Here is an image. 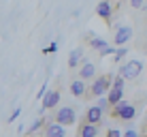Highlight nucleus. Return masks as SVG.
<instances>
[{
	"label": "nucleus",
	"instance_id": "nucleus-9",
	"mask_svg": "<svg viewBox=\"0 0 147 137\" xmlns=\"http://www.w3.org/2000/svg\"><path fill=\"white\" fill-rule=\"evenodd\" d=\"M88 88H90V86H85L83 79H75V82L70 84V94L77 96V99H85V94H88Z\"/></svg>",
	"mask_w": 147,
	"mask_h": 137
},
{
	"label": "nucleus",
	"instance_id": "nucleus-24",
	"mask_svg": "<svg viewBox=\"0 0 147 137\" xmlns=\"http://www.w3.org/2000/svg\"><path fill=\"white\" fill-rule=\"evenodd\" d=\"M17 116H19V109H13V114L9 116V120H7V122H15V120H17Z\"/></svg>",
	"mask_w": 147,
	"mask_h": 137
},
{
	"label": "nucleus",
	"instance_id": "nucleus-23",
	"mask_svg": "<svg viewBox=\"0 0 147 137\" xmlns=\"http://www.w3.org/2000/svg\"><path fill=\"white\" fill-rule=\"evenodd\" d=\"M107 137H124V135H121L117 129H109L107 131Z\"/></svg>",
	"mask_w": 147,
	"mask_h": 137
},
{
	"label": "nucleus",
	"instance_id": "nucleus-17",
	"mask_svg": "<svg viewBox=\"0 0 147 137\" xmlns=\"http://www.w3.org/2000/svg\"><path fill=\"white\" fill-rule=\"evenodd\" d=\"M88 45H90L92 49H96V52H100V49H105L109 43H107V41H102V39H98V37H92V39L88 41Z\"/></svg>",
	"mask_w": 147,
	"mask_h": 137
},
{
	"label": "nucleus",
	"instance_id": "nucleus-27",
	"mask_svg": "<svg viewBox=\"0 0 147 137\" xmlns=\"http://www.w3.org/2000/svg\"><path fill=\"white\" fill-rule=\"evenodd\" d=\"M145 26H147V22H145Z\"/></svg>",
	"mask_w": 147,
	"mask_h": 137
},
{
	"label": "nucleus",
	"instance_id": "nucleus-1",
	"mask_svg": "<svg viewBox=\"0 0 147 137\" xmlns=\"http://www.w3.org/2000/svg\"><path fill=\"white\" fill-rule=\"evenodd\" d=\"M113 82H115L113 73H102V75H98V77H94L92 86L88 88L85 99H100V96L109 94V90L113 88Z\"/></svg>",
	"mask_w": 147,
	"mask_h": 137
},
{
	"label": "nucleus",
	"instance_id": "nucleus-5",
	"mask_svg": "<svg viewBox=\"0 0 147 137\" xmlns=\"http://www.w3.org/2000/svg\"><path fill=\"white\" fill-rule=\"evenodd\" d=\"M130 39H132V26H119L117 32H115V37H113V43L119 45V47H124Z\"/></svg>",
	"mask_w": 147,
	"mask_h": 137
},
{
	"label": "nucleus",
	"instance_id": "nucleus-16",
	"mask_svg": "<svg viewBox=\"0 0 147 137\" xmlns=\"http://www.w3.org/2000/svg\"><path fill=\"white\" fill-rule=\"evenodd\" d=\"M134 116H136V109H134V105H126V109L124 111H121V116H119V120H124V122H126V120H134Z\"/></svg>",
	"mask_w": 147,
	"mask_h": 137
},
{
	"label": "nucleus",
	"instance_id": "nucleus-10",
	"mask_svg": "<svg viewBox=\"0 0 147 137\" xmlns=\"http://www.w3.org/2000/svg\"><path fill=\"white\" fill-rule=\"evenodd\" d=\"M94 75H96V67H94V62H88V60H85V62L79 67V79H83V82H90Z\"/></svg>",
	"mask_w": 147,
	"mask_h": 137
},
{
	"label": "nucleus",
	"instance_id": "nucleus-22",
	"mask_svg": "<svg viewBox=\"0 0 147 137\" xmlns=\"http://www.w3.org/2000/svg\"><path fill=\"white\" fill-rule=\"evenodd\" d=\"M55 49H58V43H55V41H53L51 45H49V47H45V49H43V54H53V52H55Z\"/></svg>",
	"mask_w": 147,
	"mask_h": 137
},
{
	"label": "nucleus",
	"instance_id": "nucleus-26",
	"mask_svg": "<svg viewBox=\"0 0 147 137\" xmlns=\"http://www.w3.org/2000/svg\"><path fill=\"white\" fill-rule=\"evenodd\" d=\"M143 137H147V133H143Z\"/></svg>",
	"mask_w": 147,
	"mask_h": 137
},
{
	"label": "nucleus",
	"instance_id": "nucleus-6",
	"mask_svg": "<svg viewBox=\"0 0 147 137\" xmlns=\"http://www.w3.org/2000/svg\"><path fill=\"white\" fill-rule=\"evenodd\" d=\"M102 116H105V109L98 107V105H92V107H88V111H85V122L100 124L102 122Z\"/></svg>",
	"mask_w": 147,
	"mask_h": 137
},
{
	"label": "nucleus",
	"instance_id": "nucleus-19",
	"mask_svg": "<svg viewBox=\"0 0 147 137\" xmlns=\"http://www.w3.org/2000/svg\"><path fill=\"white\" fill-rule=\"evenodd\" d=\"M124 84H126V77H121V75H115L113 88H121V90H124Z\"/></svg>",
	"mask_w": 147,
	"mask_h": 137
},
{
	"label": "nucleus",
	"instance_id": "nucleus-25",
	"mask_svg": "<svg viewBox=\"0 0 147 137\" xmlns=\"http://www.w3.org/2000/svg\"><path fill=\"white\" fill-rule=\"evenodd\" d=\"M124 137H139V133H136L134 129H130V131H126V133H124Z\"/></svg>",
	"mask_w": 147,
	"mask_h": 137
},
{
	"label": "nucleus",
	"instance_id": "nucleus-14",
	"mask_svg": "<svg viewBox=\"0 0 147 137\" xmlns=\"http://www.w3.org/2000/svg\"><path fill=\"white\" fill-rule=\"evenodd\" d=\"M47 124H49V122H47V118H38V120H34V122L26 129V133H28V135H34V133H38L40 129H45Z\"/></svg>",
	"mask_w": 147,
	"mask_h": 137
},
{
	"label": "nucleus",
	"instance_id": "nucleus-12",
	"mask_svg": "<svg viewBox=\"0 0 147 137\" xmlns=\"http://www.w3.org/2000/svg\"><path fill=\"white\" fill-rule=\"evenodd\" d=\"M81 58H83V49H81V47L73 49V52L68 54V69H79Z\"/></svg>",
	"mask_w": 147,
	"mask_h": 137
},
{
	"label": "nucleus",
	"instance_id": "nucleus-3",
	"mask_svg": "<svg viewBox=\"0 0 147 137\" xmlns=\"http://www.w3.org/2000/svg\"><path fill=\"white\" fill-rule=\"evenodd\" d=\"M119 7V0H115V2H111V0H100L98 2V7H96V15L98 17H102L105 22H111L113 19V15H115V9Z\"/></svg>",
	"mask_w": 147,
	"mask_h": 137
},
{
	"label": "nucleus",
	"instance_id": "nucleus-18",
	"mask_svg": "<svg viewBox=\"0 0 147 137\" xmlns=\"http://www.w3.org/2000/svg\"><path fill=\"white\" fill-rule=\"evenodd\" d=\"M126 54H128V47H117V49H115V54H113V60H115V62H119Z\"/></svg>",
	"mask_w": 147,
	"mask_h": 137
},
{
	"label": "nucleus",
	"instance_id": "nucleus-20",
	"mask_svg": "<svg viewBox=\"0 0 147 137\" xmlns=\"http://www.w3.org/2000/svg\"><path fill=\"white\" fill-rule=\"evenodd\" d=\"M100 58H105V56H111V54H115V49L113 47H111V45H107V47H105V49H100Z\"/></svg>",
	"mask_w": 147,
	"mask_h": 137
},
{
	"label": "nucleus",
	"instance_id": "nucleus-2",
	"mask_svg": "<svg viewBox=\"0 0 147 137\" xmlns=\"http://www.w3.org/2000/svg\"><path fill=\"white\" fill-rule=\"evenodd\" d=\"M141 71H143V62H139V60H128V62H124L117 71V75L126 79H136L141 75Z\"/></svg>",
	"mask_w": 147,
	"mask_h": 137
},
{
	"label": "nucleus",
	"instance_id": "nucleus-21",
	"mask_svg": "<svg viewBox=\"0 0 147 137\" xmlns=\"http://www.w3.org/2000/svg\"><path fill=\"white\" fill-rule=\"evenodd\" d=\"M130 7H132V9H143L145 0H130Z\"/></svg>",
	"mask_w": 147,
	"mask_h": 137
},
{
	"label": "nucleus",
	"instance_id": "nucleus-7",
	"mask_svg": "<svg viewBox=\"0 0 147 137\" xmlns=\"http://www.w3.org/2000/svg\"><path fill=\"white\" fill-rule=\"evenodd\" d=\"M43 135L45 137H66V131H64V126L60 122H49L43 129Z\"/></svg>",
	"mask_w": 147,
	"mask_h": 137
},
{
	"label": "nucleus",
	"instance_id": "nucleus-8",
	"mask_svg": "<svg viewBox=\"0 0 147 137\" xmlns=\"http://www.w3.org/2000/svg\"><path fill=\"white\" fill-rule=\"evenodd\" d=\"M58 103H60V88H51L43 99V107L45 109H53Z\"/></svg>",
	"mask_w": 147,
	"mask_h": 137
},
{
	"label": "nucleus",
	"instance_id": "nucleus-13",
	"mask_svg": "<svg viewBox=\"0 0 147 137\" xmlns=\"http://www.w3.org/2000/svg\"><path fill=\"white\" fill-rule=\"evenodd\" d=\"M107 101H109V105H115V103H119V101H124V90L121 88H111L109 94H107Z\"/></svg>",
	"mask_w": 147,
	"mask_h": 137
},
{
	"label": "nucleus",
	"instance_id": "nucleus-15",
	"mask_svg": "<svg viewBox=\"0 0 147 137\" xmlns=\"http://www.w3.org/2000/svg\"><path fill=\"white\" fill-rule=\"evenodd\" d=\"M126 101H119V103H115V105H111V109H109V118H119L121 116V111L126 109Z\"/></svg>",
	"mask_w": 147,
	"mask_h": 137
},
{
	"label": "nucleus",
	"instance_id": "nucleus-4",
	"mask_svg": "<svg viewBox=\"0 0 147 137\" xmlns=\"http://www.w3.org/2000/svg\"><path fill=\"white\" fill-rule=\"evenodd\" d=\"M75 120H77V114H75L73 107H60L55 111V116H53V122H60L62 126L75 124Z\"/></svg>",
	"mask_w": 147,
	"mask_h": 137
},
{
	"label": "nucleus",
	"instance_id": "nucleus-11",
	"mask_svg": "<svg viewBox=\"0 0 147 137\" xmlns=\"http://www.w3.org/2000/svg\"><path fill=\"white\" fill-rule=\"evenodd\" d=\"M77 137H98V124L83 122L77 131Z\"/></svg>",
	"mask_w": 147,
	"mask_h": 137
}]
</instances>
